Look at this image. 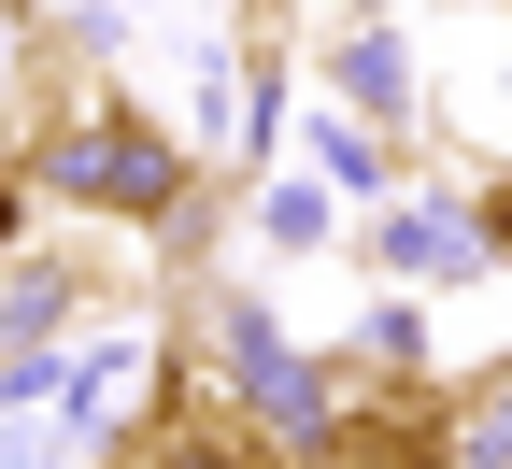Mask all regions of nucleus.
Returning a JSON list of instances; mask_svg holds the SVG:
<instances>
[{"instance_id": "f257e3e1", "label": "nucleus", "mask_w": 512, "mask_h": 469, "mask_svg": "<svg viewBox=\"0 0 512 469\" xmlns=\"http://www.w3.org/2000/svg\"><path fill=\"white\" fill-rule=\"evenodd\" d=\"M29 171L72 199V214H114V228H171V214H185V157H171V128L128 114V100H72V114H43Z\"/></svg>"}, {"instance_id": "f03ea898", "label": "nucleus", "mask_w": 512, "mask_h": 469, "mask_svg": "<svg viewBox=\"0 0 512 469\" xmlns=\"http://www.w3.org/2000/svg\"><path fill=\"white\" fill-rule=\"evenodd\" d=\"M214 384H228V413L271 441V455H299V469H328V441H342V398H328V370H313L271 313H214Z\"/></svg>"}, {"instance_id": "7ed1b4c3", "label": "nucleus", "mask_w": 512, "mask_h": 469, "mask_svg": "<svg viewBox=\"0 0 512 469\" xmlns=\"http://www.w3.org/2000/svg\"><path fill=\"white\" fill-rule=\"evenodd\" d=\"M342 86H356L370 114H384V100H413V72H399V43H384V29H356V43H342Z\"/></svg>"}, {"instance_id": "20e7f679", "label": "nucleus", "mask_w": 512, "mask_h": 469, "mask_svg": "<svg viewBox=\"0 0 512 469\" xmlns=\"http://www.w3.org/2000/svg\"><path fill=\"white\" fill-rule=\"evenodd\" d=\"M384 256H413V271H470V242H456V214H399V228H384Z\"/></svg>"}, {"instance_id": "39448f33", "label": "nucleus", "mask_w": 512, "mask_h": 469, "mask_svg": "<svg viewBox=\"0 0 512 469\" xmlns=\"http://www.w3.org/2000/svg\"><path fill=\"white\" fill-rule=\"evenodd\" d=\"M0 256H15V171H0Z\"/></svg>"}]
</instances>
